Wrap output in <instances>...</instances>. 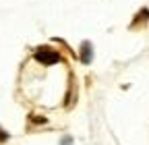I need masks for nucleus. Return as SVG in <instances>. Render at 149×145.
Returning <instances> with one entry per match:
<instances>
[{"instance_id": "f257e3e1", "label": "nucleus", "mask_w": 149, "mask_h": 145, "mask_svg": "<svg viewBox=\"0 0 149 145\" xmlns=\"http://www.w3.org/2000/svg\"><path fill=\"white\" fill-rule=\"evenodd\" d=\"M35 58L40 60L42 64H54V62H58L60 56H58V52H54L50 48H40L35 52Z\"/></svg>"}, {"instance_id": "7ed1b4c3", "label": "nucleus", "mask_w": 149, "mask_h": 145, "mask_svg": "<svg viewBox=\"0 0 149 145\" xmlns=\"http://www.w3.org/2000/svg\"><path fill=\"white\" fill-rule=\"evenodd\" d=\"M0 139H2V141H4V139H8V135H6V133H4L2 129H0Z\"/></svg>"}, {"instance_id": "f03ea898", "label": "nucleus", "mask_w": 149, "mask_h": 145, "mask_svg": "<svg viewBox=\"0 0 149 145\" xmlns=\"http://www.w3.org/2000/svg\"><path fill=\"white\" fill-rule=\"evenodd\" d=\"M91 56H93V54H91V44L85 42L83 48H81V60H83L85 64H89V62H91Z\"/></svg>"}]
</instances>
